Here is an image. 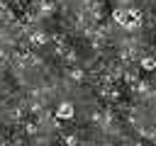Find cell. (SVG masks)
Segmentation results:
<instances>
[{
    "label": "cell",
    "instance_id": "cell-4",
    "mask_svg": "<svg viewBox=\"0 0 156 146\" xmlns=\"http://www.w3.org/2000/svg\"><path fill=\"white\" fill-rule=\"evenodd\" d=\"M34 41H37V44H44L46 36H44V34H34Z\"/></svg>",
    "mask_w": 156,
    "mask_h": 146
},
{
    "label": "cell",
    "instance_id": "cell-2",
    "mask_svg": "<svg viewBox=\"0 0 156 146\" xmlns=\"http://www.w3.org/2000/svg\"><path fill=\"white\" fill-rule=\"evenodd\" d=\"M112 19H115L119 27H127V24H129V12H127V10H115V12H112Z\"/></svg>",
    "mask_w": 156,
    "mask_h": 146
},
{
    "label": "cell",
    "instance_id": "cell-5",
    "mask_svg": "<svg viewBox=\"0 0 156 146\" xmlns=\"http://www.w3.org/2000/svg\"><path fill=\"white\" fill-rule=\"evenodd\" d=\"M66 144L68 146H76V136H66Z\"/></svg>",
    "mask_w": 156,
    "mask_h": 146
},
{
    "label": "cell",
    "instance_id": "cell-1",
    "mask_svg": "<svg viewBox=\"0 0 156 146\" xmlns=\"http://www.w3.org/2000/svg\"><path fill=\"white\" fill-rule=\"evenodd\" d=\"M73 114H76V109H73L71 102H61V105L56 107V117H58V119H71Z\"/></svg>",
    "mask_w": 156,
    "mask_h": 146
},
{
    "label": "cell",
    "instance_id": "cell-3",
    "mask_svg": "<svg viewBox=\"0 0 156 146\" xmlns=\"http://www.w3.org/2000/svg\"><path fill=\"white\" fill-rule=\"evenodd\" d=\"M141 68H144V71H149V73H151V71H156V58L144 56V58H141Z\"/></svg>",
    "mask_w": 156,
    "mask_h": 146
}]
</instances>
